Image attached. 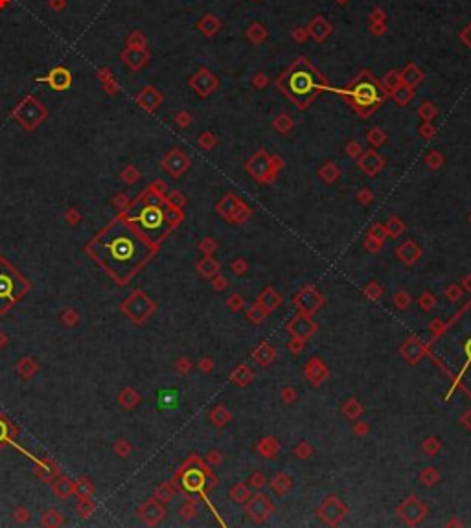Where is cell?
I'll use <instances>...</instances> for the list:
<instances>
[{"label": "cell", "instance_id": "680465c9", "mask_svg": "<svg viewBox=\"0 0 471 528\" xmlns=\"http://www.w3.org/2000/svg\"><path fill=\"white\" fill-rule=\"evenodd\" d=\"M368 140H370V144H374V145H379V144L385 142V135H383V131L374 129V131H370Z\"/></svg>", "mask_w": 471, "mask_h": 528}, {"label": "cell", "instance_id": "4316f807", "mask_svg": "<svg viewBox=\"0 0 471 528\" xmlns=\"http://www.w3.org/2000/svg\"><path fill=\"white\" fill-rule=\"evenodd\" d=\"M252 495V488L247 482H236L230 488V499L238 504H245Z\"/></svg>", "mask_w": 471, "mask_h": 528}, {"label": "cell", "instance_id": "f546056e", "mask_svg": "<svg viewBox=\"0 0 471 528\" xmlns=\"http://www.w3.org/2000/svg\"><path fill=\"white\" fill-rule=\"evenodd\" d=\"M247 320L251 322V324H254V326H260V324H263V320L267 319V313H265L263 309H262V306H260L258 302L254 300L251 306L247 307Z\"/></svg>", "mask_w": 471, "mask_h": 528}, {"label": "cell", "instance_id": "d6a6232c", "mask_svg": "<svg viewBox=\"0 0 471 528\" xmlns=\"http://www.w3.org/2000/svg\"><path fill=\"white\" fill-rule=\"evenodd\" d=\"M436 304H438V298H436V296H434L431 291H423V293L419 294L418 307L421 309V311H423V313H431L432 309L436 307Z\"/></svg>", "mask_w": 471, "mask_h": 528}, {"label": "cell", "instance_id": "03108f58", "mask_svg": "<svg viewBox=\"0 0 471 528\" xmlns=\"http://www.w3.org/2000/svg\"><path fill=\"white\" fill-rule=\"evenodd\" d=\"M359 151H361V147H359V145H357V144H350V147H348V153H350V155H352V157H355V155H357V153H359Z\"/></svg>", "mask_w": 471, "mask_h": 528}, {"label": "cell", "instance_id": "cb8c5ba5", "mask_svg": "<svg viewBox=\"0 0 471 528\" xmlns=\"http://www.w3.org/2000/svg\"><path fill=\"white\" fill-rule=\"evenodd\" d=\"M197 273L203 276V278H213L217 273H221V265L217 260H213V256H205L203 260L197 263Z\"/></svg>", "mask_w": 471, "mask_h": 528}, {"label": "cell", "instance_id": "603a6c76", "mask_svg": "<svg viewBox=\"0 0 471 528\" xmlns=\"http://www.w3.org/2000/svg\"><path fill=\"white\" fill-rule=\"evenodd\" d=\"M359 168H361L363 171H366L368 175H375V173L383 168V158H381L375 151H368L366 155L361 158Z\"/></svg>", "mask_w": 471, "mask_h": 528}, {"label": "cell", "instance_id": "ee69618b", "mask_svg": "<svg viewBox=\"0 0 471 528\" xmlns=\"http://www.w3.org/2000/svg\"><path fill=\"white\" fill-rule=\"evenodd\" d=\"M230 271H232L236 276H243V274L249 273V261L245 258H236L230 263Z\"/></svg>", "mask_w": 471, "mask_h": 528}, {"label": "cell", "instance_id": "11a10c76", "mask_svg": "<svg viewBox=\"0 0 471 528\" xmlns=\"http://www.w3.org/2000/svg\"><path fill=\"white\" fill-rule=\"evenodd\" d=\"M175 368H177V372H179V374H182V376H184V374H188V372L192 370V361H190L188 357H181L179 361H177V363H175Z\"/></svg>", "mask_w": 471, "mask_h": 528}, {"label": "cell", "instance_id": "bcb514c9", "mask_svg": "<svg viewBox=\"0 0 471 528\" xmlns=\"http://www.w3.org/2000/svg\"><path fill=\"white\" fill-rule=\"evenodd\" d=\"M155 495L160 502H168L169 499L175 495V488L171 486V484H162V486H158Z\"/></svg>", "mask_w": 471, "mask_h": 528}, {"label": "cell", "instance_id": "ac0fdd59", "mask_svg": "<svg viewBox=\"0 0 471 528\" xmlns=\"http://www.w3.org/2000/svg\"><path fill=\"white\" fill-rule=\"evenodd\" d=\"M182 486L190 491H201L207 486V471L203 470H188L182 477Z\"/></svg>", "mask_w": 471, "mask_h": 528}, {"label": "cell", "instance_id": "5b68a950", "mask_svg": "<svg viewBox=\"0 0 471 528\" xmlns=\"http://www.w3.org/2000/svg\"><path fill=\"white\" fill-rule=\"evenodd\" d=\"M348 514H350L348 504L337 495L326 497V499L320 502V506L316 508V517H318L324 525H328V527H339V525L348 517Z\"/></svg>", "mask_w": 471, "mask_h": 528}, {"label": "cell", "instance_id": "e7e4bbea", "mask_svg": "<svg viewBox=\"0 0 471 528\" xmlns=\"http://www.w3.org/2000/svg\"><path fill=\"white\" fill-rule=\"evenodd\" d=\"M419 133H421V137H423V138H429L432 133H434V129H432L431 125H425V127H421V131H419Z\"/></svg>", "mask_w": 471, "mask_h": 528}, {"label": "cell", "instance_id": "94428289", "mask_svg": "<svg viewBox=\"0 0 471 528\" xmlns=\"http://www.w3.org/2000/svg\"><path fill=\"white\" fill-rule=\"evenodd\" d=\"M460 425H462L466 431H471V409H468V411L460 416Z\"/></svg>", "mask_w": 471, "mask_h": 528}, {"label": "cell", "instance_id": "d6986e66", "mask_svg": "<svg viewBox=\"0 0 471 528\" xmlns=\"http://www.w3.org/2000/svg\"><path fill=\"white\" fill-rule=\"evenodd\" d=\"M254 376L256 374H254V370L249 365H238L230 372V383L239 386V388H245V386H249L254 381Z\"/></svg>", "mask_w": 471, "mask_h": 528}, {"label": "cell", "instance_id": "60d3db41", "mask_svg": "<svg viewBox=\"0 0 471 528\" xmlns=\"http://www.w3.org/2000/svg\"><path fill=\"white\" fill-rule=\"evenodd\" d=\"M280 399H282V403L284 405H293L298 399L297 388L291 385H285L284 388H282V392H280Z\"/></svg>", "mask_w": 471, "mask_h": 528}, {"label": "cell", "instance_id": "91938a15", "mask_svg": "<svg viewBox=\"0 0 471 528\" xmlns=\"http://www.w3.org/2000/svg\"><path fill=\"white\" fill-rule=\"evenodd\" d=\"M199 368H201V372H205V374L212 372L213 370V361L210 357H203L199 361Z\"/></svg>", "mask_w": 471, "mask_h": 528}, {"label": "cell", "instance_id": "ab89813d", "mask_svg": "<svg viewBox=\"0 0 471 528\" xmlns=\"http://www.w3.org/2000/svg\"><path fill=\"white\" fill-rule=\"evenodd\" d=\"M179 514H181V517L184 519V521H190V519H194L195 515H197V502L195 501H186L184 504L181 506V510H179Z\"/></svg>", "mask_w": 471, "mask_h": 528}, {"label": "cell", "instance_id": "e575fe53", "mask_svg": "<svg viewBox=\"0 0 471 528\" xmlns=\"http://www.w3.org/2000/svg\"><path fill=\"white\" fill-rule=\"evenodd\" d=\"M392 302H394V306H396V309L405 311V309H409L411 304H413V296L407 293V291H403V289H398V291L394 293Z\"/></svg>", "mask_w": 471, "mask_h": 528}, {"label": "cell", "instance_id": "484cf974", "mask_svg": "<svg viewBox=\"0 0 471 528\" xmlns=\"http://www.w3.org/2000/svg\"><path fill=\"white\" fill-rule=\"evenodd\" d=\"M418 480H419V484H423L425 488H434V486L442 480V475H440L438 468L427 466V468H423V470L418 473Z\"/></svg>", "mask_w": 471, "mask_h": 528}, {"label": "cell", "instance_id": "6f0895ef", "mask_svg": "<svg viewBox=\"0 0 471 528\" xmlns=\"http://www.w3.org/2000/svg\"><path fill=\"white\" fill-rule=\"evenodd\" d=\"M291 125H293V122H291V120H289L287 116H280V118L276 120V122H274V127H276V129L280 131V133H285V131H289V129H291Z\"/></svg>", "mask_w": 471, "mask_h": 528}, {"label": "cell", "instance_id": "7bdbcfd3", "mask_svg": "<svg viewBox=\"0 0 471 528\" xmlns=\"http://www.w3.org/2000/svg\"><path fill=\"white\" fill-rule=\"evenodd\" d=\"M251 215H252V210L247 206L245 202H241V204H239V208H238V212H236V214H234V217L230 219V223H236V225H239V223H245V221H249V217H251Z\"/></svg>", "mask_w": 471, "mask_h": 528}, {"label": "cell", "instance_id": "f6af8a7d", "mask_svg": "<svg viewBox=\"0 0 471 528\" xmlns=\"http://www.w3.org/2000/svg\"><path fill=\"white\" fill-rule=\"evenodd\" d=\"M199 250L203 252L205 256H212L215 250H217V243H215V240L213 238H203L199 243Z\"/></svg>", "mask_w": 471, "mask_h": 528}, {"label": "cell", "instance_id": "4dcf8cb0", "mask_svg": "<svg viewBox=\"0 0 471 528\" xmlns=\"http://www.w3.org/2000/svg\"><path fill=\"white\" fill-rule=\"evenodd\" d=\"M363 294L366 296L368 300H372V302H377V300L385 294V289H383V286H381L379 282H375V280H370L366 284V286L363 287Z\"/></svg>", "mask_w": 471, "mask_h": 528}, {"label": "cell", "instance_id": "f1b7e54d", "mask_svg": "<svg viewBox=\"0 0 471 528\" xmlns=\"http://www.w3.org/2000/svg\"><path fill=\"white\" fill-rule=\"evenodd\" d=\"M385 229H387L388 238H401V236L405 234L407 225L401 221L398 215H390L387 219V223H385Z\"/></svg>", "mask_w": 471, "mask_h": 528}, {"label": "cell", "instance_id": "836d02e7", "mask_svg": "<svg viewBox=\"0 0 471 528\" xmlns=\"http://www.w3.org/2000/svg\"><path fill=\"white\" fill-rule=\"evenodd\" d=\"M421 451L425 453L427 457H436L440 451H442V442L436 436H427L421 442Z\"/></svg>", "mask_w": 471, "mask_h": 528}, {"label": "cell", "instance_id": "7a4b0ae2", "mask_svg": "<svg viewBox=\"0 0 471 528\" xmlns=\"http://www.w3.org/2000/svg\"><path fill=\"white\" fill-rule=\"evenodd\" d=\"M350 96H352V101H354L355 107L363 109L365 112L374 109L383 98L379 85L368 74H365L363 78H359L354 85L350 87Z\"/></svg>", "mask_w": 471, "mask_h": 528}, {"label": "cell", "instance_id": "83f0119b", "mask_svg": "<svg viewBox=\"0 0 471 528\" xmlns=\"http://www.w3.org/2000/svg\"><path fill=\"white\" fill-rule=\"evenodd\" d=\"M162 219H164V215H162V212L158 208H155V206H149V208H146L142 212V215H140V221L146 225V227H149V229H155V227H158L162 223Z\"/></svg>", "mask_w": 471, "mask_h": 528}, {"label": "cell", "instance_id": "9c48e42d", "mask_svg": "<svg viewBox=\"0 0 471 528\" xmlns=\"http://www.w3.org/2000/svg\"><path fill=\"white\" fill-rule=\"evenodd\" d=\"M247 170L251 171V175L254 177V179H258V181H262V183H267V181L271 179V175H274L272 160L267 157L265 151H260L258 155H254V157L249 160Z\"/></svg>", "mask_w": 471, "mask_h": 528}, {"label": "cell", "instance_id": "74e56055", "mask_svg": "<svg viewBox=\"0 0 471 528\" xmlns=\"http://www.w3.org/2000/svg\"><path fill=\"white\" fill-rule=\"evenodd\" d=\"M444 296L449 300V302L457 304V302H460L462 296H464V289L460 287V284H451L449 287H445L444 289Z\"/></svg>", "mask_w": 471, "mask_h": 528}, {"label": "cell", "instance_id": "6125c7cd", "mask_svg": "<svg viewBox=\"0 0 471 528\" xmlns=\"http://www.w3.org/2000/svg\"><path fill=\"white\" fill-rule=\"evenodd\" d=\"M460 287L464 289L466 293H470V294H471V273H468V274L464 276V278H462V282H460Z\"/></svg>", "mask_w": 471, "mask_h": 528}, {"label": "cell", "instance_id": "1f68e13d", "mask_svg": "<svg viewBox=\"0 0 471 528\" xmlns=\"http://www.w3.org/2000/svg\"><path fill=\"white\" fill-rule=\"evenodd\" d=\"M293 453H295V457H297L298 460H310V458L315 455V449H313V445H311L308 440H300V442L293 447Z\"/></svg>", "mask_w": 471, "mask_h": 528}, {"label": "cell", "instance_id": "003e7915", "mask_svg": "<svg viewBox=\"0 0 471 528\" xmlns=\"http://www.w3.org/2000/svg\"><path fill=\"white\" fill-rule=\"evenodd\" d=\"M470 223H471V215H470Z\"/></svg>", "mask_w": 471, "mask_h": 528}, {"label": "cell", "instance_id": "c3c4849f", "mask_svg": "<svg viewBox=\"0 0 471 528\" xmlns=\"http://www.w3.org/2000/svg\"><path fill=\"white\" fill-rule=\"evenodd\" d=\"M287 350H289L293 355H300V353L306 350V340L297 339V337H291V340L287 342Z\"/></svg>", "mask_w": 471, "mask_h": 528}, {"label": "cell", "instance_id": "44dd1931", "mask_svg": "<svg viewBox=\"0 0 471 528\" xmlns=\"http://www.w3.org/2000/svg\"><path fill=\"white\" fill-rule=\"evenodd\" d=\"M208 420H210V424H212L213 427L223 429L225 425L230 424V420H232V412L228 411L225 405H215L212 411L208 412Z\"/></svg>", "mask_w": 471, "mask_h": 528}, {"label": "cell", "instance_id": "d4e9b609", "mask_svg": "<svg viewBox=\"0 0 471 528\" xmlns=\"http://www.w3.org/2000/svg\"><path fill=\"white\" fill-rule=\"evenodd\" d=\"M239 204H241V201H239L236 195H226L225 199L217 204V212L225 217L226 221H230V219L234 217V214L238 212Z\"/></svg>", "mask_w": 471, "mask_h": 528}, {"label": "cell", "instance_id": "d590c367", "mask_svg": "<svg viewBox=\"0 0 471 528\" xmlns=\"http://www.w3.org/2000/svg\"><path fill=\"white\" fill-rule=\"evenodd\" d=\"M225 304H226V307L232 311V313H239V311H243V309H245V306H247L243 294H239V293L230 294V296L226 298Z\"/></svg>", "mask_w": 471, "mask_h": 528}, {"label": "cell", "instance_id": "681fc988", "mask_svg": "<svg viewBox=\"0 0 471 528\" xmlns=\"http://www.w3.org/2000/svg\"><path fill=\"white\" fill-rule=\"evenodd\" d=\"M363 248L366 250V252H370V254H377V252H381L383 250V243L379 241H375V240H372V238H365V241H363Z\"/></svg>", "mask_w": 471, "mask_h": 528}, {"label": "cell", "instance_id": "f35d334b", "mask_svg": "<svg viewBox=\"0 0 471 528\" xmlns=\"http://www.w3.org/2000/svg\"><path fill=\"white\" fill-rule=\"evenodd\" d=\"M320 177H322L324 183H328V184L335 183L337 177H339V168H337L335 164H331V162L324 164L322 170H320Z\"/></svg>", "mask_w": 471, "mask_h": 528}, {"label": "cell", "instance_id": "db71d44e", "mask_svg": "<svg viewBox=\"0 0 471 528\" xmlns=\"http://www.w3.org/2000/svg\"><path fill=\"white\" fill-rule=\"evenodd\" d=\"M425 162H427V166H429V168H432V170H438L440 166H442V162H444V158H442V155H440V153H436V151H434V153H431V155H427Z\"/></svg>", "mask_w": 471, "mask_h": 528}, {"label": "cell", "instance_id": "f907efd6", "mask_svg": "<svg viewBox=\"0 0 471 528\" xmlns=\"http://www.w3.org/2000/svg\"><path fill=\"white\" fill-rule=\"evenodd\" d=\"M223 460H225V457H223V453H221V451H217V449H212L207 455V464H208V466H212V468H217V466H221V464H223Z\"/></svg>", "mask_w": 471, "mask_h": 528}, {"label": "cell", "instance_id": "7dc6e473", "mask_svg": "<svg viewBox=\"0 0 471 528\" xmlns=\"http://www.w3.org/2000/svg\"><path fill=\"white\" fill-rule=\"evenodd\" d=\"M445 330H447V324H445L442 319H432L431 322H429V332H431V335L434 337V339L440 337Z\"/></svg>", "mask_w": 471, "mask_h": 528}, {"label": "cell", "instance_id": "7402d4cb", "mask_svg": "<svg viewBox=\"0 0 471 528\" xmlns=\"http://www.w3.org/2000/svg\"><path fill=\"white\" fill-rule=\"evenodd\" d=\"M271 489L280 497L287 495L291 489H293V479H291V475H287V473H284V471L276 473V475L271 479Z\"/></svg>", "mask_w": 471, "mask_h": 528}, {"label": "cell", "instance_id": "8992f818", "mask_svg": "<svg viewBox=\"0 0 471 528\" xmlns=\"http://www.w3.org/2000/svg\"><path fill=\"white\" fill-rule=\"evenodd\" d=\"M243 506H245L247 517H249L252 523H256V525H263V523H267L269 521V517L276 512L274 502L265 495V493H260V491L252 493L251 499H249Z\"/></svg>", "mask_w": 471, "mask_h": 528}, {"label": "cell", "instance_id": "ba28073f", "mask_svg": "<svg viewBox=\"0 0 471 528\" xmlns=\"http://www.w3.org/2000/svg\"><path fill=\"white\" fill-rule=\"evenodd\" d=\"M125 311L129 313L131 319H135L136 322H142L144 319H148L149 315L155 311V304L146 296L144 293L136 291L127 302H125Z\"/></svg>", "mask_w": 471, "mask_h": 528}, {"label": "cell", "instance_id": "9f6ffc18", "mask_svg": "<svg viewBox=\"0 0 471 528\" xmlns=\"http://www.w3.org/2000/svg\"><path fill=\"white\" fill-rule=\"evenodd\" d=\"M372 199H374V195H372V192L368 188H363L359 190V193H357V201L361 202L363 206H366V204H370L372 202Z\"/></svg>", "mask_w": 471, "mask_h": 528}, {"label": "cell", "instance_id": "30bf717a", "mask_svg": "<svg viewBox=\"0 0 471 528\" xmlns=\"http://www.w3.org/2000/svg\"><path fill=\"white\" fill-rule=\"evenodd\" d=\"M400 353L401 357L405 359L409 365H418L421 359L425 357L427 353V346L425 342L416 337V335H411L409 339H405V342L400 346Z\"/></svg>", "mask_w": 471, "mask_h": 528}, {"label": "cell", "instance_id": "6da1fadb", "mask_svg": "<svg viewBox=\"0 0 471 528\" xmlns=\"http://www.w3.org/2000/svg\"><path fill=\"white\" fill-rule=\"evenodd\" d=\"M318 91V78L316 72L311 70L306 63H297L287 74V89L285 92L300 101L298 105H306L308 99Z\"/></svg>", "mask_w": 471, "mask_h": 528}, {"label": "cell", "instance_id": "b9f144b4", "mask_svg": "<svg viewBox=\"0 0 471 528\" xmlns=\"http://www.w3.org/2000/svg\"><path fill=\"white\" fill-rule=\"evenodd\" d=\"M247 484H249L252 489L260 491V489H262L265 484H267V479H265V475L262 473V471H252L251 477H249V480H247Z\"/></svg>", "mask_w": 471, "mask_h": 528}, {"label": "cell", "instance_id": "7c38bea8", "mask_svg": "<svg viewBox=\"0 0 471 528\" xmlns=\"http://www.w3.org/2000/svg\"><path fill=\"white\" fill-rule=\"evenodd\" d=\"M421 256H423V250L414 240H407V241H403L401 245L396 247V258L407 267H413Z\"/></svg>", "mask_w": 471, "mask_h": 528}, {"label": "cell", "instance_id": "ffe728a7", "mask_svg": "<svg viewBox=\"0 0 471 528\" xmlns=\"http://www.w3.org/2000/svg\"><path fill=\"white\" fill-rule=\"evenodd\" d=\"M341 412H342V416L346 418V420H350V422H355V420H359V418L363 416V412H365V407L361 405V401L357 398H348V399H344L341 405Z\"/></svg>", "mask_w": 471, "mask_h": 528}, {"label": "cell", "instance_id": "3957f363", "mask_svg": "<svg viewBox=\"0 0 471 528\" xmlns=\"http://www.w3.org/2000/svg\"><path fill=\"white\" fill-rule=\"evenodd\" d=\"M427 512H429L427 504L421 501L418 495H414V493L405 497V499L396 506V515H398V519H400L405 527H411V528L418 527L419 523L427 517Z\"/></svg>", "mask_w": 471, "mask_h": 528}, {"label": "cell", "instance_id": "4fadbf2b", "mask_svg": "<svg viewBox=\"0 0 471 528\" xmlns=\"http://www.w3.org/2000/svg\"><path fill=\"white\" fill-rule=\"evenodd\" d=\"M135 250H136V245L131 240H127V238H120V240H114V241L109 243V252L114 258L116 263L118 261L125 263L131 258H135Z\"/></svg>", "mask_w": 471, "mask_h": 528}, {"label": "cell", "instance_id": "e0dca14e", "mask_svg": "<svg viewBox=\"0 0 471 528\" xmlns=\"http://www.w3.org/2000/svg\"><path fill=\"white\" fill-rule=\"evenodd\" d=\"M256 453H258L260 457H263V458H276L278 455H280V451H282V443L278 442V438L274 436H263V438H260L258 442H256Z\"/></svg>", "mask_w": 471, "mask_h": 528}, {"label": "cell", "instance_id": "8fae6325", "mask_svg": "<svg viewBox=\"0 0 471 528\" xmlns=\"http://www.w3.org/2000/svg\"><path fill=\"white\" fill-rule=\"evenodd\" d=\"M304 376H306V379H308L313 386H320L329 376L328 365H326L320 357L313 355V357L306 363V366H304Z\"/></svg>", "mask_w": 471, "mask_h": 528}, {"label": "cell", "instance_id": "9a60e30c", "mask_svg": "<svg viewBox=\"0 0 471 528\" xmlns=\"http://www.w3.org/2000/svg\"><path fill=\"white\" fill-rule=\"evenodd\" d=\"M276 348L271 344V342H267V340H262L254 350H252L251 353V359L256 363L258 366H269L274 363V359H276Z\"/></svg>", "mask_w": 471, "mask_h": 528}, {"label": "cell", "instance_id": "5bb4252c", "mask_svg": "<svg viewBox=\"0 0 471 528\" xmlns=\"http://www.w3.org/2000/svg\"><path fill=\"white\" fill-rule=\"evenodd\" d=\"M256 302H258L260 306H262V309H263L265 313H267V317H269V315L274 313L278 307L282 306V294L278 293V291L272 286H267L263 291L260 293V296H258V300H256Z\"/></svg>", "mask_w": 471, "mask_h": 528}, {"label": "cell", "instance_id": "8d00e7d4", "mask_svg": "<svg viewBox=\"0 0 471 528\" xmlns=\"http://www.w3.org/2000/svg\"><path fill=\"white\" fill-rule=\"evenodd\" d=\"M366 236L368 238H372V240H375V241L385 243V240L388 238L387 229H385V223H375V225H372V227L368 229Z\"/></svg>", "mask_w": 471, "mask_h": 528}, {"label": "cell", "instance_id": "277c9868", "mask_svg": "<svg viewBox=\"0 0 471 528\" xmlns=\"http://www.w3.org/2000/svg\"><path fill=\"white\" fill-rule=\"evenodd\" d=\"M293 306L297 307L298 313L313 317L316 311H320V309L326 306V298H324V294L318 291V287L313 286V284H308V286H304L300 291H297V294L293 296Z\"/></svg>", "mask_w": 471, "mask_h": 528}, {"label": "cell", "instance_id": "52a82bcc", "mask_svg": "<svg viewBox=\"0 0 471 528\" xmlns=\"http://www.w3.org/2000/svg\"><path fill=\"white\" fill-rule=\"evenodd\" d=\"M287 328V333L291 337H297V339L308 340L311 339L316 332H318V324H316L313 317L310 315H304V313H297L293 319L285 324Z\"/></svg>", "mask_w": 471, "mask_h": 528}, {"label": "cell", "instance_id": "be15d7a7", "mask_svg": "<svg viewBox=\"0 0 471 528\" xmlns=\"http://www.w3.org/2000/svg\"><path fill=\"white\" fill-rule=\"evenodd\" d=\"M445 527H464V521H458L457 517H451L445 521Z\"/></svg>", "mask_w": 471, "mask_h": 528}, {"label": "cell", "instance_id": "2e32d148", "mask_svg": "<svg viewBox=\"0 0 471 528\" xmlns=\"http://www.w3.org/2000/svg\"><path fill=\"white\" fill-rule=\"evenodd\" d=\"M138 514L142 515V519L148 525H158V523L164 519V515H166V510H164V506H162L160 502H158V499H153V501H148L146 504H144L142 508H140V512Z\"/></svg>", "mask_w": 471, "mask_h": 528}, {"label": "cell", "instance_id": "816d5d0a", "mask_svg": "<svg viewBox=\"0 0 471 528\" xmlns=\"http://www.w3.org/2000/svg\"><path fill=\"white\" fill-rule=\"evenodd\" d=\"M210 282H212L213 291H225L226 287H228V280H226V278L221 273H217L215 276H213V278H210Z\"/></svg>", "mask_w": 471, "mask_h": 528}, {"label": "cell", "instance_id": "f5cc1de1", "mask_svg": "<svg viewBox=\"0 0 471 528\" xmlns=\"http://www.w3.org/2000/svg\"><path fill=\"white\" fill-rule=\"evenodd\" d=\"M370 431H372L370 424H366V422H361V420H355V424H354V434H355V436H366Z\"/></svg>", "mask_w": 471, "mask_h": 528}]
</instances>
